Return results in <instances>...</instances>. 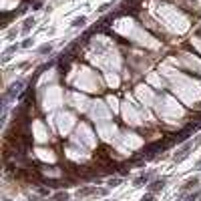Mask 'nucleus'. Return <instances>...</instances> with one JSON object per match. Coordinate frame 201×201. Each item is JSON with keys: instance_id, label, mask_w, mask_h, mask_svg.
<instances>
[{"instance_id": "nucleus-1", "label": "nucleus", "mask_w": 201, "mask_h": 201, "mask_svg": "<svg viewBox=\"0 0 201 201\" xmlns=\"http://www.w3.org/2000/svg\"><path fill=\"white\" fill-rule=\"evenodd\" d=\"M22 87H24V80H16V82H12V85H10V88L6 91V97H8V99H10V97H14L16 93H20V91H22Z\"/></svg>"}, {"instance_id": "nucleus-2", "label": "nucleus", "mask_w": 201, "mask_h": 201, "mask_svg": "<svg viewBox=\"0 0 201 201\" xmlns=\"http://www.w3.org/2000/svg\"><path fill=\"white\" fill-rule=\"evenodd\" d=\"M165 183H167V179H157V181H153V183L149 185V191H151V193H155V191H161V189L165 187Z\"/></svg>"}, {"instance_id": "nucleus-3", "label": "nucleus", "mask_w": 201, "mask_h": 201, "mask_svg": "<svg viewBox=\"0 0 201 201\" xmlns=\"http://www.w3.org/2000/svg\"><path fill=\"white\" fill-rule=\"evenodd\" d=\"M34 22H36V20H34L32 16H30V18H26V20H24V26H22V32H28V30L34 26Z\"/></svg>"}, {"instance_id": "nucleus-4", "label": "nucleus", "mask_w": 201, "mask_h": 201, "mask_svg": "<svg viewBox=\"0 0 201 201\" xmlns=\"http://www.w3.org/2000/svg\"><path fill=\"white\" fill-rule=\"evenodd\" d=\"M91 193H94L93 187H85V189H79V191H76V195H79V197H85V195H91Z\"/></svg>"}, {"instance_id": "nucleus-5", "label": "nucleus", "mask_w": 201, "mask_h": 201, "mask_svg": "<svg viewBox=\"0 0 201 201\" xmlns=\"http://www.w3.org/2000/svg\"><path fill=\"white\" fill-rule=\"evenodd\" d=\"M85 22H87V18H85V16H80V18H74L73 20V24H70V26L79 28V26H85Z\"/></svg>"}, {"instance_id": "nucleus-6", "label": "nucleus", "mask_w": 201, "mask_h": 201, "mask_svg": "<svg viewBox=\"0 0 201 201\" xmlns=\"http://www.w3.org/2000/svg\"><path fill=\"white\" fill-rule=\"evenodd\" d=\"M147 179H149V175H141L139 179L135 181V187H141V185H143V183H145V181H147Z\"/></svg>"}, {"instance_id": "nucleus-7", "label": "nucleus", "mask_w": 201, "mask_h": 201, "mask_svg": "<svg viewBox=\"0 0 201 201\" xmlns=\"http://www.w3.org/2000/svg\"><path fill=\"white\" fill-rule=\"evenodd\" d=\"M54 201H68V193H56Z\"/></svg>"}, {"instance_id": "nucleus-8", "label": "nucleus", "mask_w": 201, "mask_h": 201, "mask_svg": "<svg viewBox=\"0 0 201 201\" xmlns=\"http://www.w3.org/2000/svg\"><path fill=\"white\" fill-rule=\"evenodd\" d=\"M121 181H123V179H121V177H115V179H113V177H111V179H109V187H117V185H119Z\"/></svg>"}, {"instance_id": "nucleus-9", "label": "nucleus", "mask_w": 201, "mask_h": 201, "mask_svg": "<svg viewBox=\"0 0 201 201\" xmlns=\"http://www.w3.org/2000/svg\"><path fill=\"white\" fill-rule=\"evenodd\" d=\"M197 183H199V181H197V179H189L187 183L183 185V189H189V187H193V185H197Z\"/></svg>"}, {"instance_id": "nucleus-10", "label": "nucleus", "mask_w": 201, "mask_h": 201, "mask_svg": "<svg viewBox=\"0 0 201 201\" xmlns=\"http://www.w3.org/2000/svg\"><path fill=\"white\" fill-rule=\"evenodd\" d=\"M46 52H50V44H42L40 46V54H46Z\"/></svg>"}, {"instance_id": "nucleus-11", "label": "nucleus", "mask_w": 201, "mask_h": 201, "mask_svg": "<svg viewBox=\"0 0 201 201\" xmlns=\"http://www.w3.org/2000/svg\"><path fill=\"white\" fill-rule=\"evenodd\" d=\"M30 44H32V38H26V40H24V42H22V46H24V48H28V46H30Z\"/></svg>"}, {"instance_id": "nucleus-12", "label": "nucleus", "mask_w": 201, "mask_h": 201, "mask_svg": "<svg viewBox=\"0 0 201 201\" xmlns=\"http://www.w3.org/2000/svg\"><path fill=\"white\" fill-rule=\"evenodd\" d=\"M141 201H155V197H153V195H145Z\"/></svg>"}, {"instance_id": "nucleus-13", "label": "nucleus", "mask_w": 201, "mask_h": 201, "mask_svg": "<svg viewBox=\"0 0 201 201\" xmlns=\"http://www.w3.org/2000/svg\"><path fill=\"white\" fill-rule=\"evenodd\" d=\"M109 6H111V2H107V4H103V6H100V8H99V10H100V12H105V10H107V8H109Z\"/></svg>"}, {"instance_id": "nucleus-14", "label": "nucleus", "mask_w": 201, "mask_h": 201, "mask_svg": "<svg viewBox=\"0 0 201 201\" xmlns=\"http://www.w3.org/2000/svg\"><path fill=\"white\" fill-rule=\"evenodd\" d=\"M197 195H199V193H195V195H189V197H187V201H195V199H197Z\"/></svg>"}]
</instances>
